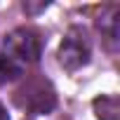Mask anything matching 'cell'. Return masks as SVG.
<instances>
[{"label": "cell", "mask_w": 120, "mask_h": 120, "mask_svg": "<svg viewBox=\"0 0 120 120\" xmlns=\"http://www.w3.org/2000/svg\"><path fill=\"white\" fill-rule=\"evenodd\" d=\"M14 101L19 108L31 113H49L56 106V94L47 80H26L19 90H14Z\"/></svg>", "instance_id": "1"}, {"label": "cell", "mask_w": 120, "mask_h": 120, "mask_svg": "<svg viewBox=\"0 0 120 120\" xmlns=\"http://www.w3.org/2000/svg\"><path fill=\"white\" fill-rule=\"evenodd\" d=\"M5 52H7V61H24L33 64L38 61V56L42 52V40L35 28H14L12 33L5 35Z\"/></svg>", "instance_id": "2"}, {"label": "cell", "mask_w": 120, "mask_h": 120, "mask_svg": "<svg viewBox=\"0 0 120 120\" xmlns=\"http://www.w3.org/2000/svg\"><path fill=\"white\" fill-rule=\"evenodd\" d=\"M90 54H92V42H90L85 28L73 26L59 45V64L66 71H78L80 66H85L90 61Z\"/></svg>", "instance_id": "3"}, {"label": "cell", "mask_w": 120, "mask_h": 120, "mask_svg": "<svg viewBox=\"0 0 120 120\" xmlns=\"http://www.w3.org/2000/svg\"><path fill=\"white\" fill-rule=\"evenodd\" d=\"M94 113L99 120H118V97L104 94L94 99Z\"/></svg>", "instance_id": "4"}, {"label": "cell", "mask_w": 120, "mask_h": 120, "mask_svg": "<svg viewBox=\"0 0 120 120\" xmlns=\"http://www.w3.org/2000/svg\"><path fill=\"white\" fill-rule=\"evenodd\" d=\"M10 66H12V61H7V59H3V56H0V75H3V73H7V71H10Z\"/></svg>", "instance_id": "5"}, {"label": "cell", "mask_w": 120, "mask_h": 120, "mask_svg": "<svg viewBox=\"0 0 120 120\" xmlns=\"http://www.w3.org/2000/svg\"><path fill=\"white\" fill-rule=\"evenodd\" d=\"M0 120H10V115H7V111H5L3 104H0Z\"/></svg>", "instance_id": "6"}]
</instances>
